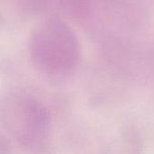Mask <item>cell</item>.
<instances>
[{
    "label": "cell",
    "mask_w": 154,
    "mask_h": 154,
    "mask_svg": "<svg viewBox=\"0 0 154 154\" xmlns=\"http://www.w3.org/2000/svg\"><path fill=\"white\" fill-rule=\"evenodd\" d=\"M5 3H7V5L14 10L16 13L31 15L37 14L42 11L49 0H2Z\"/></svg>",
    "instance_id": "277c9868"
},
{
    "label": "cell",
    "mask_w": 154,
    "mask_h": 154,
    "mask_svg": "<svg viewBox=\"0 0 154 154\" xmlns=\"http://www.w3.org/2000/svg\"><path fill=\"white\" fill-rule=\"evenodd\" d=\"M29 55L33 67L51 79H63L78 69L81 48L69 24L50 16L33 29L29 42Z\"/></svg>",
    "instance_id": "6da1fadb"
},
{
    "label": "cell",
    "mask_w": 154,
    "mask_h": 154,
    "mask_svg": "<svg viewBox=\"0 0 154 154\" xmlns=\"http://www.w3.org/2000/svg\"><path fill=\"white\" fill-rule=\"evenodd\" d=\"M0 122L6 134L19 145L32 148L40 145L50 131V115L36 97L14 93L3 99Z\"/></svg>",
    "instance_id": "7a4b0ae2"
},
{
    "label": "cell",
    "mask_w": 154,
    "mask_h": 154,
    "mask_svg": "<svg viewBox=\"0 0 154 154\" xmlns=\"http://www.w3.org/2000/svg\"><path fill=\"white\" fill-rule=\"evenodd\" d=\"M68 13L78 21L91 18L98 5V0H62Z\"/></svg>",
    "instance_id": "3957f363"
}]
</instances>
